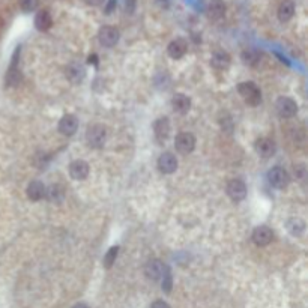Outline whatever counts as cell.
Listing matches in <instances>:
<instances>
[{
    "mask_svg": "<svg viewBox=\"0 0 308 308\" xmlns=\"http://www.w3.org/2000/svg\"><path fill=\"white\" fill-rule=\"evenodd\" d=\"M239 93L242 95V98L245 99L247 104L256 107L260 104L262 101V93L260 89L257 88L253 81H243L239 85Z\"/></svg>",
    "mask_w": 308,
    "mask_h": 308,
    "instance_id": "obj_1",
    "label": "cell"
},
{
    "mask_svg": "<svg viewBox=\"0 0 308 308\" xmlns=\"http://www.w3.org/2000/svg\"><path fill=\"white\" fill-rule=\"evenodd\" d=\"M106 137H107V131L102 125L96 124V125H92L89 127L88 132H86V140H88V145L90 148H102L104 143H106Z\"/></svg>",
    "mask_w": 308,
    "mask_h": 308,
    "instance_id": "obj_2",
    "label": "cell"
},
{
    "mask_svg": "<svg viewBox=\"0 0 308 308\" xmlns=\"http://www.w3.org/2000/svg\"><path fill=\"white\" fill-rule=\"evenodd\" d=\"M175 146H176L177 152H180V154H191L194 151V148H196V138L190 132H182L176 137Z\"/></svg>",
    "mask_w": 308,
    "mask_h": 308,
    "instance_id": "obj_3",
    "label": "cell"
},
{
    "mask_svg": "<svg viewBox=\"0 0 308 308\" xmlns=\"http://www.w3.org/2000/svg\"><path fill=\"white\" fill-rule=\"evenodd\" d=\"M167 266L162 263L161 260H151L148 262L146 266H145V274L149 280H154V281H158L164 277V274L167 272Z\"/></svg>",
    "mask_w": 308,
    "mask_h": 308,
    "instance_id": "obj_4",
    "label": "cell"
},
{
    "mask_svg": "<svg viewBox=\"0 0 308 308\" xmlns=\"http://www.w3.org/2000/svg\"><path fill=\"white\" fill-rule=\"evenodd\" d=\"M98 39H99L101 45L110 48L113 45L117 44V41H119V30L111 27V26H104V27L99 29Z\"/></svg>",
    "mask_w": 308,
    "mask_h": 308,
    "instance_id": "obj_5",
    "label": "cell"
},
{
    "mask_svg": "<svg viewBox=\"0 0 308 308\" xmlns=\"http://www.w3.org/2000/svg\"><path fill=\"white\" fill-rule=\"evenodd\" d=\"M227 194L233 201H241L247 196V187L241 179H233L227 185Z\"/></svg>",
    "mask_w": 308,
    "mask_h": 308,
    "instance_id": "obj_6",
    "label": "cell"
},
{
    "mask_svg": "<svg viewBox=\"0 0 308 308\" xmlns=\"http://www.w3.org/2000/svg\"><path fill=\"white\" fill-rule=\"evenodd\" d=\"M268 180L272 187L275 188H284L289 183V175L284 169L281 167H274L269 173H268Z\"/></svg>",
    "mask_w": 308,
    "mask_h": 308,
    "instance_id": "obj_7",
    "label": "cell"
},
{
    "mask_svg": "<svg viewBox=\"0 0 308 308\" xmlns=\"http://www.w3.org/2000/svg\"><path fill=\"white\" fill-rule=\"evenodd\" d=\"M275 109L281 117H293L298 111V106L290 98H280L275 104Z\"/></svg>",
    "mask_w": 308,
    "mask_h": 308,
    "instance_id": "obj_8",
    "label": "cell"
},
{
    "mask_svg": "<svg viewBox=\"0 0 308 308\" xmlns=\"http://www.w3.org/2000/svg\"><path fill=\"white\" fill-rule=\"evenodd\" d=\"M158 169H159L162 173H166V175H170V173L176 172V156L173 154H170V152H164V154L159 156V159H158Z\"/></svg>",
    "mask_w": 308,
    "mask_h": 308,
    "instance_id": "obj_9",
    "label": "cell"
},
{
    "mask_svg": "<svg viewBox=\"0 0 308 308\" xmlns=\"http://www.w3.org/2000/svg\"><path fill=\"white\" fill-rule=\"evenodd\" d=\"M69 175L75 180H83L89 175V164L83 159H77L69 166Z\"/></svg>",
    "mask_w": 308,
    "mask_h": 308,
    "instance_id": "obj_10",
    "label": "cell"
},
{
    "mask_svg": "<svg viewBox=\"0 0 308 308\" xmlns=\"http://www.w3.org/2000/svg\"><path fill=\"white\" fill-rule=\"evenodd\" d=\"M78 130V120L74 114H65L59 122V131L64 135H74Z\"/></svg>",
    "mask_w": 308,
    "mask_h": 308,
    "instance_id": "obj_11",
    "label": "cell"
},
{
    "mask_svg": "<svg viewBox=\"0 0 308 308\" xmlns=\"http://www.w3.org/2000/svg\"><path fill=\"white\" fill-rule=\"evenodd\" d=\"M272 238H274V233L266 225H260V227H257L253 232V241H254L256 245H259V247H264V245L271 243Z\"/></svg>",
    "mask_w": 308,
    "mask_h": 308,
    "instance_id": "obj_12",
    "label": "cell"
},
{
    "mask_svg": "<svg viewBox=\"0 0 308 308\" xmlns=\"http://www.w3.org/2000/svg\"><path fill=\"white\" fill-rule=\"evenodd\" d=\"M225 15V5L222 0H212L208 6V17L212 22H218Z\"/></svg>",
    "mask_w": 308,
    "mask_h": 308,
    "instance_id": "obj_13",
    "label": "cell"
},
{
    "mask_svg": "<svg viewBox=\"0 0 308 308\" xmlns=\"http://www.w3.org/2000/svg\"><path fill=\"white\" fill-rule=\"evenodd\" d=\"M254 148H256V152L263 158H269L275 154V143L271 138H259Z\"/></svg>",
    "mask_w": 308,
    "mask_h": 308,
    "instance_id": "obj_14",
    "label": "cell"
},
{
    "mask_svg": "<svg viewBox=\"0 0 308 308\" xmlns=\"http://www.w3.org/2000/svg\"><path fill=\"white\" fill-rule=\"evenodd\" d=\"M17 54H18V50H17ZM17 54L14 56L12 65L8 69V74H6V85H9V86H17L22 81V72H20V68L17 65L18 64Z\"/></svg>",
    "mask_w": 308,
    "mask_h": 308,
    "instance_id": "obj_15",
    "label": "cell"
},
{
    "mask_svg": "<svg viewBox=\"0 0 308 308\" xmlns=\"http://www.w3.org/2000/svg\"><path fill=\"white\" fill-rule=\"evenodd\" d=\"M154 131H155V137L162 141L169 137L170 134V122L167 117H159L156 122L154 124Z\"/></svg>",
    "mask_w": 308,
    "mask_h": 308,
    "instance_id": "obj_16",
    "label": "cell"
},
{
    "mask_svg": "<svg viewBox=\"0 0 308 308\" xmlns=\"http://www.w3.org/2000/svg\"><path fill=\"white\" fill-rule=\"evenodd\" d=\"M27 197L33 201H38L45 197V185L39 180H33L27 187Z\"/></svg>",
    "mask_w": 308,
    "mask_h": 308,
    "instance_id": "obj_17",
    "label": "cell"
},
{
    "mask_svg": "<svg viewBox=\"0 0 308 308\" xmlns=\"http://www.w3.org/2000/svg\"><path fill=\"white\" fill-rule=\"evenodd\" d=\"M167 51H169V56H170L172 59H180V57L187 53V43H185V39L177 38L175 41H172V43L169 44Z\"/></svg>",
    "mask_w": 308,
    "mask_h": 308,
    "instance_id": "obj_18",
    "label": "cell"
},
{
    "mask_svg": "<svg viewBox=\"0 0 308 308\" xmlns=\"http://www.w3.org/2000/svg\"><path fill=\"white\" fill-rule=\"evenodd\" d=\"M172 106H173L175 111L180 113V114H185V113H188V110L191 109V101L183 93H177V95L173 96V99H172Z\"/></svg>",
    "mask_w": 308,
    "mask_h": 308,
    "instance_id": "obj_19",
    "label": "cell"
},
{
    "mask_svg": "<svg viewBox=\"0 0 308 308\" xmlns=\"http://www.w3.org/2000/svg\"><path fill=\"white\" fill-rule=\"evenodd\" d=\"M66 77L72 81V83H80L85 80L86 77V71L85 68L80 65H69L66 68Z\"/></svg>",
    "mask_w": 308,
    "mask_h": 308,
    "instance_id": "obj_20",
    "label": "cell"
},
{
    "mask_svg": "<svg viewBox=\"0 0 308 308\" xmlns=\"http://www.w3.org/2000/svg\"><path fill=\"white\" fill-rule=\"evenodd\" d=\"M295 14V3L292 0H284L278 8V18L280 22H289Z\"/></svg>",
    "mask_w": 308,
    "mask_h": 308,
    "instance_id": "obj_21",
    "label": "cell"
},
{
    "mask_svg": "<svg viewBox=\"0 0 308 308\" xmlns=\"http://www.w3.org/2000/svg\"><path fill=\"white\" fill-rule=\"evenodd\" d=\"M51 24H53V18H51V15H50L48 11H39V12L36 14V17H35V26H36L38 30L45 32V30H48V29L51 27Z\"/></svg>",
    "mask_w": 308,
    "mask_h": 308,
    "instance_id": "obj_22",
    "label": "cell"
},
{
    "mask_svg": "<svg viewBox=\"0 0 308 308\" xmlns=\"http://www.w3.org/2000/svg\"><path fill=\"white\" fill-rule=\"evenodd\" d=\"M45 196L53 203H60L65 197V190L62 185H51L50 188H45Z\"/></svg>",
    "mask_w": 308,
    "mask_h": 308,
    "instance_id": "obj_23",
    "label": "cell"
},
{
    "mask_svg": "<svg viewBox=\"0 0 308 308\" xmlns=\"http://www.w3.org/2000/svg\"><path fill=\"white\" fill-rule=\"evenodd\" d=\"M211 65L217 69H225L230 65V56L224 51H218L212 56V60H211Z\"/></svg>",
    "mask_w": 308,
    "mask_h": 308,
    "instance_id": "obj_24",
    "label": "cell"
},
{
    "mask_svg": "<svg viewBox=\"0 0 308 308\" xmlns=\"http://www.w3.org/2000/svg\"><path fill=\"white\" fill-rule=\"evenodd\" d=\"M287 229L292 235L299 236L304 230H305V222L301 218H290L287 221Z\"/></svg>",
    "mask_w": 308,
    "mask_h": 308,
    "instance_id": "obj_25",
    "label": "cell"
},
{
    "mask_svg": "<svg viewBox=\"0 0 308 308\" xmlns=\"http://www.w3.org/2000/svg\"><path fill=\"white\" fill-rule=\"evenodd\" d=\"M242 60L245 65H250V66L257 65L259 60H260V53L256 51V50H247V51H243Z\"/></svg>",
    "mask_w": 308,
    "mask_h": 308,
    "instance_id": "obj_26",
    "label": "cell"
},
{
    "mask_svg": "<svg viewBox=\"0 0 308 308\" xmlns=\"http://www.w3.org/2000/svg\"><path fill=\"white\" fill-rule=\"evenodd\" d=\"M117 254H119V247H111L110 250L107 251L106 257H104V266H106V268H111L113 263L116 262Z\"/></svg>",
    "mask_w": 308,
    "mask_h": 308,
    "instance_id": "obj_27",
    "label": "cell"
},
{
    "mask_svg": "<svg viewBox=\"0 0 308 308\" xmlns=\"http://www.w3.org/2000/svg\"><path fill=\"white\" fill-rule=\"evenodd\" d=\"M39 0H20V8L24 12H32L38 8Z\"/></svg>",
    "mask_w": 308,
    "mask_h": 308,
    "instance_id": "obj_28",
    "label": "cell"
},
{
    "mask_svg": "<svg viewBox=\"0 0 308 308\" xmlns=\"http://www.w3.org/2000/svg\"><path fill=\"white\" fill-rule=\"evenodd\" d=\"M161 280H162V290H164L166 293H169V292L172 290V284H173V281H172V274H170L169 269H167V272L164 274V277H162Z\"/></svg>",
    "mask_w": 308,
    "mask_h": 308,
    "instance_id": "obj_29",
    "label": "cell"
},
{
    "mask_svg": "<svg viewBox=\"0 0 308 308\" xmlns=\"http://www.w3.org/2000/svg\"><path fill=\"white\" fill-rule=\"evenodd\" d=\"M135 6H137V0H125V11L128 14H132L135 11Z\"/></svg>",
    "mask_w": 308,
    "mask_h": 308,
    "instance_id": "obj_30",
    "label": "cell"
},
{
    "mask_svg": "<svg viewBox=\"0 0 308 308\" xmlns=\"http://www.w3.org/2000/svg\"><path fill=\"white\" fill-rule=\"evenodd\" d=\"M151 308H170V305L164 301H155L154 304L151 305Z\"/></svg>",
    "mask_w": 308,
    "mask_h": 308,
    "instance_id": "obj_31",
    "label": "cell"
},
{
    "mask_svg": "<svg viewBox=\"0 0 308 308\" xmlns=\"http://www.w3.org/2000/svg\"><path fill=\"white\" fill-rule=\"evenodd\" d=\"M116 5H117V3H116V0H110V2H109V5H107V8H106V12H107V14H110L111 11L116 8Z\"/></svg>",
    "mask_w": 308,
    "mask_h": 308,
    "instance_id": "obj_32",
    "label": "cell"
},
{
    "mask_svg": "<svg viewBox=\"0 0 308 308\" xmlns=\"http://www.w3.org/2000/svg\"><path fill=\"white\" fill-rule=\"evenodd\" d=\"M90 6H99V5H102V2L104 0H86Z\"/></svg>",
    "mask_w": 308,
    "mask_h": 308,
    "instance_id": "obj_33",
    "label": "cell"
},
{
    "mask_svg": "<svg viewBox=\"0 0 308 308\" xmlns=\"http://www.w3.org/2000/svg\"><path fill=\"white\" fill-rule=\"evenodd\" d=\"M72 308H89L86 304H77V305H74Z\"/></svg>",
    "mask_w": 308,
    "mask_h": 308,
    "instance_id": "obj_34",
    "label": "cell"
}]
</instances>
